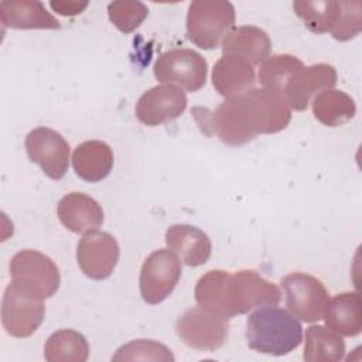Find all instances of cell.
Returning <instances> with one entry per match:
<instances>
[{
    "mask_svg": "<svg viewBox=\"0 0 362 362\" xmlns=\"http://www.w3.org/2000/svg\"><path fill=\"white\" fill-rule=\"evenodd\" d=\"M191 113L205 136H216L233 147L252 141L257 134L279 133L291 120L284 99L264 88H252L243 95L226 98L214 110L195 106Z\"/></svg>",
    "mask_w": 362,
    "mask_h": 362,
    "instance_id": "obj_1",
    "label": "cell"
},
{
    "mask_svg": "<svg viewBox=\"0 0 362 362\" xmlns=\"http://www.w3.org/2000/svg\"><path fill=\"white\" fill-rule=\"evenodd\" d=\"M246 341L252 351L283 356L300 346L303 327L287 310L266 305L249 314L246 320Z\"/></svg>",
    "mask_w": 362,
    "mask_h": 362,
    "instance_id": "obj_2",
    "label": "cell"
},
{
    "mask_svg": "<svg viewBox=\"0 0 362 362\" xmlns=\"http://www.w3.org/2000/svg\"><path fill=\"white\" fill-rule=\"evenodd\" d=\"M235 7L230 1H191L185 20L187 37L202 49H215L221 45L226 33L235 27Z\"/></svg>",
    "mask_w": 362,
    "mask_h": 362,
    "instance_id": "obj_3",
    "label": "cell"
},
{
    "mask_svg": "<svg viewBox=\"0 0 362 362\" xmlns=\"http://www.w3.org/2000/svg\"><path fill=\"white\" fill-rule=\"evenodd\" d=\"M11 283L21 291L45 300L52 297L61 284L58 266L47 255L24 249L17 252L8 264Z\"/></svg>",
    "mask_w": 362,
    "mask_h": 362,
    "instance_id": "obj_4",
    "label": "cell"
},
{
    "mask_svg": "<svg viewBox=\"0 0 362 362\" xmlns=\"http://www.w3.org/2000/svg\"><path fill=\"white\" fill-rule=\"evenodd\" d=\"M153 72L161 83L177 85L187 92H197L206 82L208 62L191 48H173L156 59Z\"/></svg>",
    "mask_w": 362,
    "mask_h": 362,
    "instance_id": "obj_5",
    "label": "cell"
},
{
    "mask_svg": "<svg viewBox=\"0 0 362 362\" xmlns=\"http://www.w3.org/2000/svg\"><path fill=\"white\" fill-rule=\"evenodd\" d=\"M280 286L286 294V305L297 320L315 322L322 318L329 296L320 279L294 272L284 276Z\"/></svg>",
    "mask_w": 362,
    "mask_h": 362,
    "instance_id": "obj_6",
    "label": "cell"
},
{
    "mask_svg": "<svg viewBox=\"0 0 362 362\" xmlns=\"http://www.w3.org/2000/svg\"><path fill=\"white\" fill-rule=\"evenodd\" d=\"M181 259L170 249H158L143 262L139 279L141 298L147 304L164 301L181 277Z\"/></svg>",
    "mask_w": 362,
    "mask_h": 362,
    "instance_id": "obj_7",
    "label": "cell"
},
{
    "mask_svg": "<svg viewBox=\"0 0 362 362\" xmlns=\"http://www.w3.org/2000/svg\"><path fill=\"white\" fill-rule=\"evenodd\" d=\"M175 332L189 348L212 352L226 342L229 325L228 320L197 305L188 308L178 317Z\"/></svg>",
    "mask_w": 362,
    "mask_h": 362,
    "instance_id": "obj_8",
    "label": "cell"
},
{
    "mask_svg": "<svg viewBox=\"0 0 362 362\" xmlns=\"http://www.w3.org/2000/svg\"><path fill=\"white\" fill-rule=\"evenodd\" d=\"M45 305L10 283L1 300V324L6 332L16 338L33 335L44 321Z\"/></svg>",
    "mask_w": 362,
    "mask_h": 362,
    "instance_id": "obj_9",
    "label": "cell"
},
{
    "mask_svg": "<svg viewBox=\"0 0 362 362\" xmlns=\"http://www.w3.org/2000/svg\"><path fill=\"white\" fill-rule=\"evenodd\" d=\"M28 158L38 164L51 180H61L69 165V144L49 127H35L25 137Z\"/></svg>",
    "mask_w": 362,
    "mask_h": 362,
    "instance_id": "obj_10",
    "label": "cell"
},
{
    "mask_svg": "<svg viewBox=\"0 0 362 362\" xmlns=\"http://www.w3.org/2000/svg\"><path fill=\"white\" fill-rule=\"evenodd\" d=\"M120 256L117 240L109 232L92 230L85 233L76 246V262L85 276L92 280L107 279Z\"/></svg>",
    "mask_w": 362,
    "mask_h": 362,
    "instance_id": "obj_11",
    "label": "cell"
},
{
    "mask_svg": "<svg viewBox=\"0 0 362 362\" xmlns=\"http://www.w3.org/2000/svg\"><path fill=\"white\" fill-rule=\"evenodd\" d=\"M280 300L279 287L255 270H239L229 277V303L235 315L260 305H276Z\"/></svg>",
    "mask_w": 362,
    "mask_h": 362,
    "instance_id": "obj_12",
    "label": "cell"
},
{
    "mask_svg": "<svg viewBox=\"0 0 362 362\" xmlns=\"http://www.w3.org/2000/svg\"><path fill=\"white\" fill-rule=\"evenodd\" d=\"M184 90L174 85H157L146 90L136 103V117L146 126H160L180 117L187 109Z\"/></svg>",
    "mask_w": 362,
    "mask_h": 362,
    "instance_id": "obj_13",
    "label": "cell"
},
{
    "mask_svg": "<svg viewBox=\"0 0 362 362\" xmlns=\"http://www.w3.org/2000/svg\"><path fill=\"white\" fill-rule=\"evenodd\" d=\"M337 71L329 64H314L303 66L291 76L287 83L283 99L288 107L294 110H305L311 98L325 89H331L337 83Z\"/></svg>",
    "mask_w": 362,
    "mask_h": 362,
    "instance_id": "obj_14",
    "label": "cell"
},
{
    "mask_svg": "<svg viewBox=\"0 0 362 362\" xmlns=\"http://www.w3.org/2000/svg\"><path fill=\"white\" fill-rule=\"evenodd\" d=\"M59 222L71 232L85 235L98 230L103 223V209L100 204L83 192H69L57 205Z\"/></svg>",
    "mask_w": 362,
    "mask_h": 362,
    "instance_id": "obj_15",
    "label": "cell"
},
{
    "mask_svg": "<svg viewBox=\"0 0 362 362\" xmlns=\"http://www.w3.org/2000/svg\"><path fill=\"white\" fill-rule=\"evenodd\" d=\"M255 82L253 65L238 55L223 54L214 65L212 85L225 99L243 95L255 86Z\"/></svg>",
    "mask_w": 362,
    "mask_h": 362,
    "instance_id": "obj_16",
    "label": "cell"
},
{
    "mask_svg": "<svg viewBox=\"0 0 362 362\" xmlns=\"http://www.w3.org/2000/svg\"><path fill=\"white\" fill-rule=\"evenodd\" d=\"M165 243L189 267L206 263L212 252L209 236L199 228L188 223L171 225L165 230Z\"/></svg>",
    "mask_w": 362,
    "mask_h": 362,
    "instance_id": "obj_17",
    "label": "cell"
},
{
    "mask_svg": "<svg viewBox=\"0 0 362 362\" xmlns=\"http://www.w3.org/2000/svg\"><path fill=\"white\" fill-rule=\"evenodd\" d=\"M223 54L238 55L252 65H259L270 57L272 40L269 34L256 25L232 27L221 42Z\"/></svg>",
    "mask_w": 362,
    "mask_h": 362,
    "instance_id": "obj_18",
    "label": "cell"
},
{
    "mask_svg": "<svg viewBox=\"0 0 362 362\" xmlns=\"http://www.w3.org/2000/svg\"><path fill=\"white\" fill-rule=\"evenodd\" d=\"M0 20L4 27L17 30H58L59 21L45 10L41 1L6 0L0 3Z\"/></svg>",
    "mask_w": 362,
    "mask_h": 362,
    "instance_id": "obj_19",
    "label": "cell"
},
{
    "mask_svg": "<svg viewBox=\"0 0 362 362\" xmlns=\"http://www.w3.org/2000/svg\"><path fill=\"white\" fill-rule=\"evenodd\" d=\"M113 161L110 146L102 140H86L72 154L74 171L86 182L105 180L113 168Z\"/></svg>",
    "mask_w": 362,
    "mask_h": 362,
    "instance_id": "obj_20",
    "label": "cell"
},
{
    "mask_svg": "<svg viewBox=\"0 0 362 362\" xmlns=\"http://www.w3.org/2000/svg\"><path fill=\"white\" fill-rule=\"evenodd\" d=\"M229 277L230 273L226 270H208L199 277L194 290L198 305L223 320L235 317L229 303Z\"/></svg>",
    "mask_w": 362,
    "mask_h": 362,
    "instance_id": "obj_21",
    "label": "cell"
},
{
    "mask_svg": "<svg viewBox=\"0 0 362 362\" xmlns=\"http://www.w3.org/2000/svg\"><path fill=\"white\" fill-rule=\"evenodd\" d=\"M332 331L344 337H356L362 331V304L356 291H344L332 297L322 315Z\"/></svg>",
    "mask_w": 362,
    "mask_h": 362,
    "instance_id": "obj_22",
    "label": "cell"
},
{
    "mask_svg": "<svg viewBox=\"0 0 362 362\" xmlns=\"http://www.w3.org/2000/svg\"><path fill=\"white\" fill-rule=\"evenodd\" d=\"M314 117L328 127H337L355 117L356 105L354 99L339 89H325L313 99Z\"/></svg>",
    "mask_w": 362,
    "mask_h": 362,
    "instance_id": "obj_23",
    "label": "cell"
},
{
    "mask_svg": "<svg viewBox=\"0 0 362 362\" xmlns=\"http://www.w3.org/2000/svg\"><path fill=\"white\" fill-rule=\"evenodd\" d=\"M345 355L342 337L324 325H311L305 329L303 358L308 362H338Z\"/></svg>",
    "mask_w": 362,
    "mask_h": 362,
    "instance_id": "obj_24",
    "label": "cell"
},
{
    "mask_svg": "<svg viewBox=\"0 0 362 362\" xmlns=\"http://www.w3.org/2000/svg\"><path fill=\"white\" fill-rule=\"evenodd\" d=\"M294 13L314 34L332 33L341 18L342 3L337 0H297L293 3Z\"/></svg>",
    "mask_w": 362,
    "mask_h": 362,
    "instance_id": "obj_25",
    "label": "cell"
},
{
    "mask_svg": "<svg viewBox=\"0 0 362 362\" xmlns=\"http://www.w3.org/2000/svg\"><path fill=\"white\" fill-rule=\"evenodd\" d=\"M44 358L48 362H85L89 358V344L79 331L58 329L47 339Z\"/></svg>",
    "mask_w": 362,
    "mask_h": 362,
    "instance_id": "obj_26",
    "label": "cell"
},
{
    "mask_svg": "<svg viewBox=\"0 0 362 362\" xmlns=\"http://www.w3.org/2000/svg\"><path fill=\"white\" fill-rule=\"evenodd\" d=\"M303 66L301 59L291 54H276L260 64L259 81L264 89L283 98V92L291 76Z\"/></svg>",
    "mask_w": 362,
    "mask_h": 362,
    "instance_id": "obj_27",
    "label": "cell"
},
{
    "mask_svg": "<svg viewBox=\"0 0 362 362\" xmlns=\"http://www.w3.org/2000/svg\"><path fill=\"white\" fill-rule=\"evenodd\" d=\"M110 23L123 34H130L141 25L148 16V8L137 0H120L107 4Z\"/></svg>",
    "mask_w": 362,
    "mask_h": 362,
    "instance_id": "obj_28",
    "label": "cell"
},
{
    "mask_svg": "<svg viewBox=\"0 0 362 362\" xmlns=\"http://www.w3.org/2000/svg\"><path fill=\"white\" fill-rule=\"evenodd\" d=\"M173 352L163 344L153 339H136L122 345L112 361H163L173 362Z\"/></svg>",
    "mask_w": 362,
    "mask_h": 362,
    "instance_id": "obj_29",
    "label": "cell"
},
{
    "mask_svg": "<svg viewBox=\"0 0 362 362\" xmlns=\"http://www.w3.org/2000/svg\"><path fill=\"white\" fill-rule=\"evenodd\" d=\"M342 13L339 23L332 30L331 35L337 41H349L361 33L362 27V6L359 1H341Z\"/></svg>",
    "mask_w": 362,
    "mask_h": 362,
    "instance_id": "obj_30",
    "label": "cell"
},
{
    "mask_svg": "<svg viewBox=\"0 0 362 362\" xmlns=\"http://www.w3.org/2000/svg\"><path fill=\"white\" fill-rule=\"evenodd\" d=\"M49 6L54 11L61 16H75L82 13L89 3L88 1H49Z\"/></svg>",
    "mask_w": 362,
    "mask_h": 362,
    "instance_id": "obj_31",
    "label": "cell"
}]
</instances>
